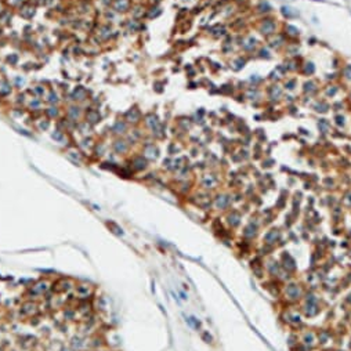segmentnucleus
Masks as SVG:
<instances>
[{
	"instance_id": "nucleus-6",
	"label": "nucleus",
	"mask_w": 351,
	"mask_h": 351,
	"mask_svg": "<svg viewBox=\"0 0 351 351\" xmlns=\"http://www.w3.org/2000/svg\"><path fill=\"white\" fill-rule=\"evenodd\" d=\"M131 167L134 170H144L147 167V160L143 156H136L131 159Z\"/></svg>"
},
{
	"instance_id": "nucleus-10",
	"label": "nucleus",
	"mask_w": 351,
	"mask_h": 351,
	"mask_svg": "<svg viewBox=\"0 0 351 351\" xmlns=\"http://www.w3.org/2000/svg\"><path fill=\"white\" fill-rule=\"evenodd\" d=\"M105 225H107V227L109 228V231H112L114 234L119 235V237H121V235H123V230H122V228L119 227L116 223H114V221H107V223H105Z\"/></svg>"
},
{
	"instance_id": "nucleus-11",
	"label": "nucleus",
	"mask_w": 351,
	"mask_h": 351,
	"mask_svg": "<svg viewBox=\"0 0 351 351\" xmlns=\"http://www.w3.org/2000/svg\"><path fill=\"white\" fill-rule=\"evenodd\" d=\"M76 318V308H71V307H66L64 310V319L66 321H73Z\"/></svg>"
},
{
	"instance_id": "nucleus-1",
	"label": "nucleus",
	"mask_w": 351,
	"mask_h": 351,
	"mask_svg": "<svg viewBox=\"0 0 351 351\" xmlns=\"http://www.w3.org/2000/svg\"><path fill=\"white\" fill-rule=\"evenodd\" d=\"M49 290H50L49 282H46V281H40V282L35 283L33 286H31L29 290H28V295H29L31 297H37V296H43V295H46Z\"/></svg>"
},
{
	"instance_id": "nucleus-9",
	"label": "nucleus",
	"mask_w": 351,
	"mask_h": 351,
	"mask_svg": "<svg viewBox=\"0 0 351 351\" xmlns=\"http://www.w3.org/2000/svg\"><path fill=\"white\" fill-rule=\"evenodd\" d=\"M126 119L129 122H133V123H137L138 122V119H140V112L136 109V108H133V109H130L129 112L126 114Z\"/></svg>"
},
{
	"instance_id": "nucleus-8",
	"label": "nucleus",
	"mask_w": 351,
	"mask_h": 351,
	"mask_svg": "<svg viewBox=\"0 0 351 351\" xmlns=\"http://www.w3.org/2000/svg\"><path fill=\"white\" fill-rule=\"evenodd\" d=\"M126 130H127V126L123 121H118L116 123L114 124V127H112V131L116 134H123V133H126Z\"/></svg>"
},
{
	"instance_id": "nucleus-14",
	"label": "nucleus",
	"mask_w": 351,
	"mask_h": 351,
	"mask_svg": "<svg viewBox=\"0 0 351 351\" xmlns=\"http://www.w3.org/2000/svg\"><path fill=\"white\" fill-rule=\"evenodd\" d=\"M53 138L54 140H57L58 143H61V141H64V138H65V136H64V133L60 130H55L54 133H53Z\"/></svg>"
},
{
	"instance_id": "nucleus-4",
	"label": "nucleus",
	"mask_w": 351,
	"mask_h": 351,
	"mask_svg": "<svg viewBox=\"0 0 351 351\" xmlns=\"http://www.w3.org/2000/svg\"><path fill=\"white\" fill-rule=\"evenodd\" d=\"M75 290H76V295L80 297L82 300H87V297L93 296V292L90 290V286L89 285H76L75 286Z\"/></svg>"
},
{
	"instance_id": "nucleus-3",
	"label": "nucleus",
	"mask_w": 351,
	"mask_h": 351,
	"mask_svg": "<svg viewBox=\"0 0 351 351\" xmlns=\"http://www.w3.org/2000/svg\"><path fill=\"white\" fill-rule=\"evenodd\" d=\"M37 314V304L33 301H25L20 307V315L22 317H35Z\"/></svg>"
},
{
	"instance_id": "nucleus-12",
	"label": "nucleus",
	"mask_w": 351,
	"mask_h": 351,
	"mask_svg": "<svg viewBox=\"0 0 351 351\" xmlns=\"http://www.w3.org/2000/svg\"><path fill=\"white\" fill-rule=\"evenodd\" d=\"M87 118H89V122H90V123H97V122H100V115H98L97 111H90L87 114Z\"/></svg>"
},
{
	"instance_id": "nucleus-13",
	"label": "nucleus",
	"mask_w": 351,
	"mask_h": 351,
	"mask_svg": "<svg viewBox=\"0 0 351 351\" xmlns=\"http://www.w3.org/2000/svg\"><path fill=\"white\" fill-rule=\"evenodd\" d=\"M274 26H275V25H274L272 21H270V20L266 21V22H264V25H263V31H264L263 33H271L274 31Z\"/></svg>"
},
{
	"instance_id": "nucleus-16",
	"label": "nucleus",
	"mask_w": 351,
	"mask_h": 351,
	"mask_svg": "<svg viewBox=\"0 0 351 351\" xmlns=\"http://www.w3.org/2000/svg\"><path fill=\"white\" fill-rule=\"evenodd\" d=\"M344 75H346V78H347V79H351V66H347V68H346Z\"/></svg>"
},
{
	"instance_id": "nucleus-2",
	"label": "nucleus",
	"mask_w": 351,
	"mask_h": 351,
	"mask_svg": "<svg viewBox=\"0 0 351 351\" xmlns=\"http://www.w3.org/2000/svg\"><path fill=\"white\" fill-rule=\"evenodd\" d=\"M51 290L55 293H68L69 290L73 288V283L71 282V279L68 278H61V279H57L53 283Z\"/></svg>"
},
{
	"instance_id": "nucleus-15",
	"label": "nucleus",
	"mask_w": 351,
	"mask_h": 351,
	"mask_svg": "<svg viewBox=\"0 0 351 351\" xmlns=\"http://www.w3.org/2000/svg\"><path fill=\"white\" fill-rule=\"evenodd\" d=\"M49 97H50V98H49L50 102H57V94H55V93H53V91H51Z\"/></svg>"
},
{
	"instance_id": "nucleus-5",
	"label": "nucleus",
	"mask_w": 351,
	"mask_h": 351,
	"mask_svg": "<svg viewBox=\"0 0 351 351\" xmlns=\"http://www.w3.org/2000/svg\"><path fill=\"white\" fill-rule=\"evenodd\" d=\"M114 150L116 153L123 155V153H126L127 151H129V145H127V143L123 140H116L114 143Z\"/></svg>"
},
{
	"instance_id": "nucleus-7",
	"label": "nucleus",
	"mask_w": 351,
	"mask_h": 351,
	"mask_svg": "<svg viewBox=\"0 0 351 351\" xmlns=\"http://www.w3.org/2000/svg\"><path fill=\"white\" fill-rule=\"evenodd\" d=\"M85 344H86V341L83 340L82 337H79V336L72 337V340H71V347H72V350H73V351L82 350V348L85 347Z\"/></svg>"
}]
</instances>
